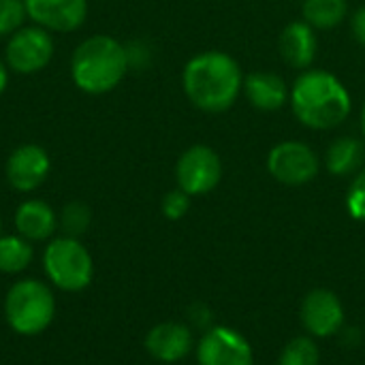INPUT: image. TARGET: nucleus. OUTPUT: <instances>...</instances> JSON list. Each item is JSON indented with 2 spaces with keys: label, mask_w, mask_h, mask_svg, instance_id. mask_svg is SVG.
<instances>
[{
  "label": "nucleus",
  "mask_w": 365,
  "mask_h": 365,
  "mask_svg": "<svg viewBox=\"0 0 365 365\" xmlns=\"http://www.w3.org/2000/svg\"><path fill=\"white\" fill-rule=\"evenodd\" d=\"M182 86L188 101L207 113L231 109L244 90V73L227 51H201L192 56L182 73Z\"/></svg>",
  "instance_id": "nucleus-1"
},
{
  "label": "nucleus",
  "mask_w": 365,
  "mask_h": 365,
  "mask_svg": "<svg viewBox=\"0 0 365 365\" xmlns=\"http://www.w3.org/2000/svg\"><path fill=\"white\" fill-rule=\"evenodd\" d=\"M289 103L295 118L312 130L340 126L353 109L346 86L323 68H306L295 79Z\"/></svg>",
  "instance_id": "nucleus-2"
},
{
  "label": "nucleus",
  "mask_w": 365,
  "mask_h": 365,
  "mask_svg": "<svg viewBox=\"0 0 365 365\" xmlns=\"http://www.w3.org/2000/svg\"><path fill=\"white\" fill-rule=\"evenodd\" d=\"M128 71L126 47L113 36L96 34L86 38L73 53L71 75L79 90L105 94L113 90Z\"/></svg>",
  "instance_id": "nucleus-3"
},
{
  "label": "nucleus",
  "mask_w": 365,
  "mask_h": 365,
  "mask_svg": "<svg viewBox=\"0 0 365 365\" xmlns=\"http://www.w3.org/2000/svg\"><path fill=\"white\" fill-rule=\"evenodd\" d=\"M56 317V297L49 284L36 278L15 282L4 297V319L19 336L43 334Z\"/></svg>",
  "instance_id": "nucleus-4"
},
{
  "label": "nucleus",
  "mask_w": 365,
  "mask_h": 365,
  "mask_svg": "<svg viewBox=\"0 0 365 365\" xmlns=\"http://www.w3.org/2000/svg\"><path fill=\"white\" fill-rule=\"evenodd\" d=\"M43 269L47 280L66 293H79L94 278V263L88 248L77 237H56L43 250Z\"/></svg>",
  "instance_id": "nucleus-5"
},
{
  "label": "nucleus",
  "mask_w": 365,
  "mask_h": 365,
  "mask_svg": "<svg viewBox=\"0 0 365 365\" xmlns=\"http://www.w3.org/2000/svg\"><path fill=\"white\" fill-rule=\"evenodd\" d=\"M317 152L302 141H280L267 154L269 175L284 186H304L319 175Z\"/></svg>",
  "instance_id": "nucleus-6"
},
{
  "label": "nucleus",
  "mask_w": 365,
  "mask_h": 365,
  "mask_svg": "<svg viewBox=\"0 0 365 365\" xmlns=\"http://www.w3.org/2000/svg\"><path fill=\"white\" fill-rule=\"evenodd\" d=\"M222 178V163L216 150L210 145L197 143L190 145L175 165V180L178 188L188 192L190 197L212 192Z\"/></svg>",
  "instance_id": "nucleus-7"
},
{
  "label": "nucleus",
  "mask_w": 365,
  "mask_h": 365,
  "mask_svg": "<svg viewBox=\"0 0 365 365\" xmlns=\"http://www.w3.org/2000/svg\"><path fill=\"white\" fill-rule=\"evenodd\" d=\"M53 56V41L41 26L21 28L6 43V64L15 73L30 75L43 71Z\"/></svg>",
  "instance_id": "nucleus-8"
},
{
  "label": "nucleus",
  "mask_w": 365,
  "mask_h": 365,
  "mask_svg": "<svg viewBox=\"0 0 365 365\" xmlns=\"http://www.w3.org/2000/svg\"><path fill=\"white\" fill-rule=\"evenodd\" d=\"M199 365H252L250 342L231 327H210L199 346Z\"/></svg>",
  "instance_id": "nucleus-9"
},
{
  "label": "nucleus",
  "mask_w": 365,
  "mask_h": 365,
  "mask_svg": "<svg viewBox=\"0 0 365 365\" xmlns=\"http://www.w3.org/2000/svg\"><path fill=\"white\" fill-rule=\"evenodd\" d=\"M302 323L312 338L338 334L344 325V308L340 297L327 289L310 291L302 304Z\"/></svg>",
  "instance_id": "nucleus-10"
},
{
  "label": "nucleus",
  "mask_w": 365,
  "mask_h": 365,
  "mask_svg": "<svg viewBox=\"0 0 365 365\" xmlns=\"http://www.w3.org/2000/svg\"><path fill=\"white\" fill-rule=\"evenodd\" d=\"M51 160L49 154L34 143L19 145L11 152L6 160V180L17 192L36 190L49 175Z\"/></svg>",
  "instance_id": "nucleus-11"
},
{
  "label": "nucleus",
  "mask_w": 365,
  "mask_h": 365,
  "mask_svg": "<svg viewBox=\"0 0 365 365\" xmlns=\"http://www.w3.org/2000/svg\"><path fill=\"white\" fill-rule=\"evenodd\" d=\"M28 17L45 30H77L88 15V0H24Z\"/></svg>",
  "instance_id": "nucleus-12"
},
{
  "label": "nucleus",
  "mask_w": 365,
  "mask_h": 365,
  "mask_svg": "<svg viewBox=\"0 0 365 365\" xmlns=\"http://www.w3.org/2000/svg\"><path fill=\"white\" fill-rule=\"evenodd\" d=\"M145 351L163 364H175L192 351V331L182 323H160L148 331Z\"/></svg>",
  "instance_id": "nucleus-13"
},
{
  "label": "nucleus",
  "mask_w": 365,
  "mask_h": 365,
  "mask_svg": "<svg viewBox=\"0 0 365 365\" xmlns=\"http://www.w3.org/2000/svg\"><path fill=\"white\" fill-rule=\"evenodd\" d=\"M280 56L284 62L293 68L306 71L312 66L317 51H319V38L314 28L308 21H291L280 32Z\"/></svg>",
  "instance_id": "nucleus-14"
},
{
  "label": "nucleus",
  "mask_w": 365,
  "mask_h": 365,
  "mask_svg": "<svg viewBox=\"0 0 365 365\" xmlns=\"http://www.w3.org/2000/svg\"><path fill=\"white\" fill-rule=\"evenodd\" d=\"M248 103L259 111H278L289 103L291 90L278 73L252 71L244 77V90Z\"/></svg>",
  "instance_id": "nucleus-15"
},
{
  "label": "nucleus",
  "mask_w": 365,
  "mask_h": 365,
  "mask_svg": "<svg viewBox=\"0 0 365 365\" xmlns=\"http://www.w3.org/2000/svg\"><path fill=\"white\" fill-rule=\"evenodd\" d=\"M15 229H17V235L26 237L28 242H45L56 233L58 216L49 207V203L41 199H30L17 207Z\"/></svg>",
  "instance_id": "nucleus-16"
},
{
  "label": "nucleus",
  "mask_w": 365,
  "mask_h": 365,
  "mask_svg": "<svg viewBox=\"0 0 365 365\" xmlns=\"http://www.w3.org/2000/svg\"><path fill=\"white\" fill-rule=\"evenodd\" d=\"M365 143L359 137H338L325 152V167L331 175L349 178L364 169Z\"/></svg>",
  "instance_id": "nucleus-17"
},
{
  "label": "nucleus",
  "mask_w": 365,
  "mask_h": 365,
  "mask_svg": "<svg viewBox=\"0 0 365 365\" xmlns=\"http://www.w3.org/2000/svg\"><path fill=\"white\" fill-rule=\"evenodd\" d=\"M302 15L314 30H329L346 19L349 0H304Z\"/></svg>",
  "instance_id": "nucleus-18"
},
{
  "label": "nucleus",
  "mask_w": 365,
  "mask_h": 365,
  "mask_svg": "<svg viewBox=\"0 0 365 365\" xmlns=\"http://www.w3.org/2000/svg\"><path fill=\"white\" fill-rule=\"evenodd\" d=\"M32 259V242L21 235H0V274H21Z\"/></svg>",
  "instance_id": "nucleus-19"
},
{
  "label": "nucleus",
  "mask_w": 365,
  "mask_h": 365,
  "mask_svg": "<svg viewBox=\"0 0 365 365\" xmlns=\"http://www.w3.org/2000/svg\"><path fill=\"white\" fill-rule=\"evenodd\" d=\"M90 222H92V212L81 201H73V203L64 205L60 212V218H58V227L64 231V235L77 237V240L88 231Z\"/></svg>",
  "instance_id": "nucleus-20"
},
{
  "label": "nucleus",
  "mask_w": 365,
  "mask_h": 365,
  "mask_svg": "<svg viewBox=\"0 0 365 365\" xmlns=\"http://www.w3.org/2000/svg\"><path fill=\"white\" fill-rule=\"evenodd\" d=\"M278 365H319V346L314 338L308 336L293 338L284 346Z\"/></svg>",
  "instance_id": "nucleus-21"
},
{
  "label": "nucleus",
  "mask_w": 365,
  "mask_h": 365,
  "mask_svg": "<svg viewBox=\"0 0 365 365\" xmlns=\"http://www.w3.org/2000/svg\"><path fill=\"white\" fill-rule=\"evenodd\" d=\"M26 17L24 0H0V36L15 34Z\"/></svg>",
  "instance_id": "nucleus-22"
},
{
  "label": "nucleus",
  "mask_w": 365,
  "mask_h": 365,
  "mask_svg": "<svg viewBox=\"0 0 365 365\" xmlns=\"http://www.w3.org/2000/svg\"><path fill=\"white\" fill-rule=\"evenodd\" d=\"M346 210L355 220L365 222V169H361L355 175V180L346 192Z\"/></svg>",
  "instance_id": "nucleus-23"
},
{
  "label": "nucleus",
  "mask_w": 365,
  "mask_h": 365,
  "mask_svg": "<svg viewBox=\"0 0 365 365\" xmlns=\"http://www.w3.org/2000/svg\"><path fill=\"white\" fill-rule=\"evenodd\" d=\"M160 207H163L165 218H169V220H180V218H184V216L188 214V210H190V195L184 192L182 188H175V190H171V192H167V195L163 197Z\"/></svg>",
  "instance_id": "nucleus-24"
},
{
  "label": "nucleus",
  "mask_w": 365,
  "mask_h": 365,
  "mask_svg": "<svg viewBox=\"0 0 365 365\" xmlns=\"http://www.w3.org/2000/svg\"><path fill=\"white\" fill-rule=\"evenodd\" d=\"M351 32L355 36V41L365 47V6H359L353 17H351Z\"/></svg>",
  "instance_id": "nucleus-25"
},
{
  "label": "nucleus",
  "mask_w": 365,
  "mask_h": 365,
  "mask_svg": "<svg viewBox=\"0 0 365 365\" xmlns=\"http://www.w3.org/2000/svg\"><path fill=\"white\" fill-rule=\"evenodd\" d=\"M190 321L195 323V327L205 329V327H210V323H212V310H210L205 304H195V306L190 308Z\"/></svg>",
  "instance_id": "nucleus-26"
},
{
  "label": "nucleus",
  "mask_w": 365,
  "mask_h": 365,
  "mask_svg": "<svg viewBox=\"0 0 365 365\" xmlns=\"http://www.w3.org/2000/svg\"><path fill=\"white\" fill-rule=\"evenodd\" d=\"M126 56H128V66H143L150 58V51L141 45V43H133L130 47H126Z\"/></svg>",
  "instance_id": "nucleus-27"
},
{
  "label": "nucleus",
  "mask_w": 365,
  "mask_h": 365,
  "mask_svg": "<svg viewBox=\"0 0 365 365\" xmlns=\"http://www.w3.org/2000/svg\"><path fill=\"white\" fill-rule=\"evenodd\" d=\"M6 83H9V73H6V66L0 60V94L6 90Z\"/></svg>",
  "instance_id": "nucleus-28"
},
{
  "label": "nucleus",
  "mask_w": 365,
  "mask_h": 365,
  "mask_svg": "<svg viewBox=\"0 0 365 365\" xmlns=\"http://www.w3.org/2000/svg\"><path fill=\"white\" fill-rule=\"evenodd\" d=\"M361 130H364V137H365V103H364V109H361Z\"/></svg>",
  "instance_id": "nucleus-29"
},
{
  "label": "nucleus",
  "mask_w": 365,
  "mask_h": 365,
  "mask_svg": "<svg viewBox=\"0 0 365 365\" xmlns=\"http://www.w3.org/2000/svg\"><path fill=\"white\" fill-rule=\"evenodd\" d=\"M0 229H2V225H0Z\"/></svg>",
  "instance_id": "nucleus-30"
}]
</instances>
